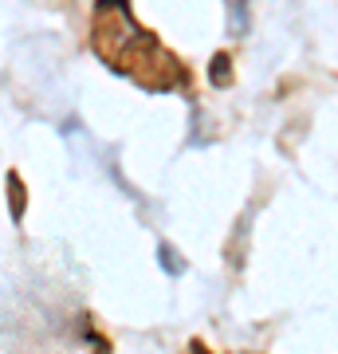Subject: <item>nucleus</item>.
Returning a JSON list of instances; mask_svg holds the SVG:
<instances>
[{
  "mask_svg": "<svg viewBox=\"0 0 338 354\" xmlns=\"http://www.w3.org/2000/svg\"><path fill=\"white\" fill-rule=\"evenodd\" d=\"M209 79H213L216 87H228V83H232V64H228V55H225V51H220V55H216L213 64H209Z\"/></svg>",
  "mask_w": 338,
  "mask_h": 354,
  "instance_id": "obj_2",
  "label": "nucleus"
},
{
  "mask_svg": "<svg viewBox=\"0 0 338 354\" xmlns=\"http://www.w3.org/2000/svg\"><path fill=\"white\" fill-rule=\"evenodd\" d=\"M162 264H165V272H173V276H177V272H185V260H181L169 244H162Z\"/></svg>",
  "mask_w": 338,
  "mask_h": 354,
  "instance_id": "obj_3",
  "label": "nucleus"
},
{
  "mask_svg": "<svg viewBox=\"0 0 338 354\" xmlns=\"http://www.w3.org/2000/svg\"><path fill=\"white\" fill-rule=\"evenodd\" d=\"M8 213H12V221L20 225L28 213V189H24V181H20V174H8Z\"/></svg>",
  "mask_w": 338,
  "mask_h": 354,
  "instance_id": "obj_1",
  "label": "nucleus"
}]
</instances>
